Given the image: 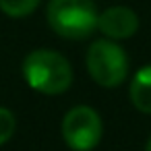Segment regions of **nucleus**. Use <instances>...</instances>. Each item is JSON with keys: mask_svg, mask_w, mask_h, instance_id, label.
I'll use <instances>...</instances> for the list:
<instances>
[{"mask_svg": "<svg viewBox=\"0 0 151 151\" xmlns=\"http://www.w3.org/2000/svg\"><path fill=\"white\" fill-rule=\"evenodd\" d=\"M46 17L56 35L77 42L97 29L99 13L93 0H50Z\"/></svg>", "mask_w": 151, "mask_h": 151, "instance_id": "2", "label": "nucleus"}, {"mask_svg": "<svg viewBox=\"0 0 151 151\" xmlns=\"http://www.w3.org/2000/svg\"><path fill=\"white\" fill-rule=\"evenodd\" d=\"M15 128H17L15 114H13L9 108H2V106H0V145H4V143H9V141L13 139Z\"/></svg>", "mask_w": 151, "mask_h": 151, "instance_id": "8", "label": "nucleus"}, {"mask_svg": "<svg viewBox=\"0 0 151 151\" xmlns=\"http://www.w3.org/2000/svg\"><path fill=\"white\" fill-rule=\"evenodd\" d=\"M42 0H0V11L6 17L13 19H23L27 15H31Z\"/></svg>", "mask_w": 151, "mask_h": 151, "instance_id": "7", "label": "nucleus"}, {"mask_svg": "<svg viewBox=\"0 0 151 151\" xmlns=\"http://www.w3.org/2000/svg\"><path fill=\"white\" fill-rule=\"evenodd\" d=\"M145 151H151V137H149V141H147V147H145Z\"/></svg>", "mask_w": 151, "mask_h": 151, "instance_id": "9", "label": "nucleus"}, {"mask_svg": "<svg viewBox=\"0 0 151 151\" xmlns=\"http://www.w3.org/2000/svg\"><path fill=\"white\" fill-rule=\"evenodd\" d=\"M62 139L73 151H91L99 145L104 124L99 114L89 106H75L62 118Z\"/></svg>", "mask_w": 151, "mask_h": 151, "instance_id": "4", "label": "nucleus"}, {"mask_svg": "<svg viewBox=\"0 0 151 151\" xmlns=\"http://www.w3.org/2000/svg\"><path fill=\"white\" fill-rule=\"evenodd\" d=\"M130 101L132 106L143 112L151 114V66H143L130 83Z\"/></svg>", "mask_w": 151, "mask_h": 151, "instance_id": "6", "label": "nucleus"}, {"mask_svg": "<svg viewBox=\"0 0 151 151\" xmlns=\"http://www.w3.org/2000/svg\"><path fill=\"white\" fill-rule=\"evenodd\" d=\"M97 29L110 40H128L139 29V17L128 6H110L99 13Z\"/></svg>", "mask_w": 151, "mask_h": 151, "instance_id": "5", "label": "nucleus"}, {"mask_svg": "<svg viewBox=\"0 0 151 151\" xmlns=\"http://www.w3.org/2000/svg\"><path fill=\"white\" fill-rule=\"evenodd\" d=\"M25 83L44 95H60L73 85V66L56 50H33L23 60Z\"/></svg>", "mask_w": 151, "mask_h": 151, "instance_id": "1", "label": "nucleus"}, {"mask_svg": "<svg viewBox=\"0 0 151 151\" xmlns=\"http://www.w3.org/2000/svg\"><path fill=\"white\" fill-rule=\"evenodd\" d=\"M85 64H87L91 79L97 85L108 87V89L118 87L128 75L126 52L116 42H112L110 37L108 40H95L89 46Z\"/></svg>", "mask_w": 151, "mask_h": 151, "instance_id": "3", "label": "nucleus"}]
</instances>
